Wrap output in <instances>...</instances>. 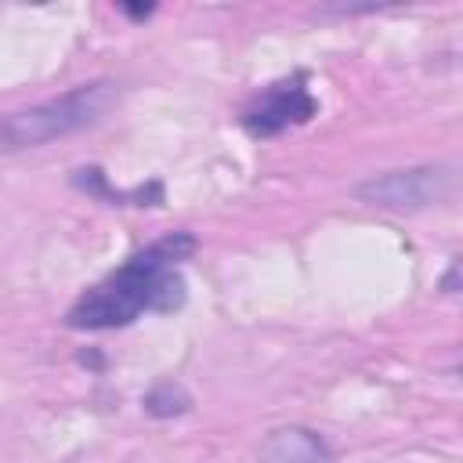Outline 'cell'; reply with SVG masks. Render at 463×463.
<instances>
[{
    "mask_svg": "<svg viewBox=\"0 0 463 463\" xmlns=\"http://www.w3.org/2000/svg\"><path fill=\"white\" fill-rule=\"evenodd\" d=\"M195 250V239L174 232L137 257H130L105 282L87 289L65 315L72 329H119L134 322L141 311H174L184 304V279L177 275V260Z\"/></svg>",
    "mask_w": 463,
    "mask_h": 463,
    "instance_id": "obj_1",
    "label": "cell"
},
{
    "mask_svg": "<svg viewBox=\"0 0 463 463\" xmlns=\"http://www.w3.org/2000/svg\"><path fill=\"white\" fill-rule=\"evenodd\" d=\"M318 109V101L311 98V90L304 87L300 76L293 80H279L271 87H264L242 112V127L253 137H275L286 127H297L304 119H311Z\"/></svg>",
    "mask_w": 463,
    "mask_h": 463,
    "instance_id": "obj_4",
    "label": "cell"
},
{
    "mask_svg": "<svg viewBox=\"0 0 463 463\" xmlns=\"http://www.w3.org/2000/svg\"><path fill=\"white\" fill-rule=\"evenodd\" d=\"M264 463H326V441L307 427H279L260 441Z\"/></svg>",
    "mask_w": 463,
    "mask_h": 463,
    "instance_id": "obj_5",
    "label": "cell"
},
{
    "mask_svg": "<svg viewBox=\"0 0 463 463\" xmlns=\"http://www.w3.org/2000/svg\"><path fill=\"white\" fill-rule=\"evenodd\" d=\"M145 409H148L152 416H177V412L188 409V394H184L177 383L163 380V383H156V387L145 394Z\"/></svg>",
    "mask_w": 463,
    "mask_h": 463,
    "instance_id": "obj_6",
    "label": "cell"
},
{
    "mask_svg": "<svg viewBox=\"0 0 463 463\" xmlns=\"http://www.w3.org/2000/svg\"><path fill=\"white\" fill-rule=\"evenodd\" d=\"M116 101V83L98 80V83H83L65 90L61 98L40 101L33 109L11 112L0 119V156L22 152V148H40L47 141L69 137L90 123H98L109 105Z\"/></svg>",
    "mask_w": 463,
    "mask_h": 463,
    "instance_id": "obj_2",
    "label": "cell"
},
{
    "mask_svg": "<svg viewBox=\"0 0 463 463\" xmlns=\"http://www.w3.org/2000/svg\"><path fill=\"white\" fill-rule=\"evenodd\" d=\"M456 184V174L449 166H412V170H391L380 177H369L358 184V199L394 210H420L430 203H441Z\"/></svg>",
    "mask_w": 463,
    "mask_h": 463,
    "instance_id": "obj_3",
    "label": "cell"
}]
</instances>
